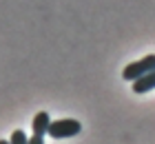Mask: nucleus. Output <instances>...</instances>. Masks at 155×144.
Masks as SVG:
<instances>
[{"label": "nucleus", "mask_w": 155, "mask_h": 144, "mask_svg": "<svg viewBox=\"0 0 155 144\" xmlns=\"http://www.w3.org/2000/svg\"><path fill=\"white\" fill-rule=\"evenodd\" d=\"M27 144H45V138H42V135H36L33 133L29 140H27Z\"/></svg>", "instance_id": "obj_6"}, {"label": "nucleus", "mask_w": 155, "mask_h": 144, "mask_svg": "<svg viewBox=\"0 0 155 144\" xmlns=\"http://www.w3.org/2000/svg\"><path fill=\"white\" fill-rule=\"evenodd\" d=\"M149 71H155V53H149V55H144L142 60H137V62H131L129 67H124L122 71V78L124 80H137L140 75H144V73H149Z\"/></svg>", "instance_id": "obj_2"}, {"label": "nucleus", "mask_w": 155, "mask_h": 144, "mask_svg": "<svg viewBox=\"0 0 155 144\" xmlns=\"http://www.w3.org/2000/svg\"><path fill=\"white\" fill-rule=\"evenodd\" d=\"M27 140H29V138H27L20 129H16V131L11 133V138H9V144H27Z\"/></svg>", "instance_id": "obj_5"}, {"label": "nucleus", "mask_w": 155, "mask_h": 144, "mask_svg": "<svg viewBox=\"0 0 155 144\" xmlns=\"http://www.w3.org/2000/svg\"><path fill=\"white\" fill-rule=\"evenodd\" d=\"M0 144H9V140H0Z\"/></svg>", "instance_id": "obj_7"}, {"label": "nucleus", "mask_w": 155, "mask_h": 144, "mask_svg": "<svg viewBox=\"0 0 155 144\" xmlns=\"http://www.w3.org/2000/svg\"><path fill=\"white\" fill-rule=\"evenodd\" d=\"M155 89V71H149V73L140 75L137 80H133V91L135 93H149Z\"/></svg>", "instance_id": "obj_3"}, {"label": "nucleus", "mask_w": 155, "mask_h": 144, "mask_svg": "<svg viewBox=\"0 0 155 144\" xmlns=\"http://www.w3.org/2000/svg\"><path fill=\"white\" fill-rule=\"evenodd\" d=\"M80 131H82V124L78 120L64 118V120H51L47 135L53 138V140H64V138H73V135H78Z\"/></svg>", "instance_id": "obj_1"}, {"label": "nucleus", "mask_w": 155, "mask_h": 144, "mask_svg": "<svg viewBox=\"0 0 155 144\" xmlns=\"http://www.w3.org/2000/svg\"><path fill=\"white\" fill-rule=\"evenodd\" d=\"M49 124H51V118H49V113H47V111H38V113H36V118H33V122H31L33 133L45 138L47 131H49Z\"/></svg>", "instance_id": "obj_4"}]
</instances>
